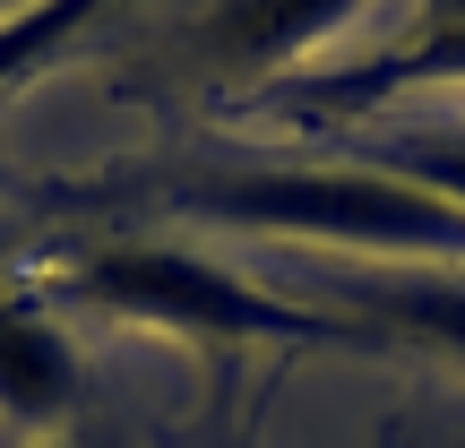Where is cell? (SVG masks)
Returning <instances> with one entry per match:
<instances>
[{
  "instance_id": "2",
  "label": "cell",
  "mask_w": 465,
  "mask_h": 448,
  "mask_svg": "<svg viewBox=\"0 0 465 448\" xmlns=\"http://www.w3.org/2000/svg\"><path fill=\"white\" fill-rule=\"evenodd\" d=\"M69 294L95 302L113 319H138V328H173V336H207V345H336L345 319L328 311H302V302L250 284L242 267L207 259V250H182V242H113L95 259H78Z\"/></svg>"
},
{
  "instance_id": "10",
  "label": "cell",
  "mask_w": 465,
  "mask_h": 448,
  "mask_svg": "<svg viewBox=\"0 0 465 448\" xmlns=\"http://www.w3.org/2000/svg\"><path fill=\"white\" fill-rule=\"evenodd\" d=\"M35 448H69V440H35Z\"/></svg>"
},
{
  "instance_id": "5",
  "label": "cell",
  "mask_w": 465,
  "mask_h": 448,
  "mask_svg": "<svg viewBox=\"0 0 465 448\" xmlns=\"http://www.w3.org/2000/svg\"><path fill=\"white\" fill-rule=\"evenodd\" d=\"M414 86H465V0H449V9L422 35H405L388 61L353 69V78H328L319 95L328 104H371V95H414Z\"/></svg>"
},
{
  "instance_id": "1",
  "label": "cell",
  "mask_w": 465,
  "mask_h": 448,
  "mask_svg": "<svg viewBox=\"0 0 465 448\" xmlns=\"http://www.w3.org/2000/svg\"><path fill=\"white\" fill-rule=\"evenodd\" d=\"M173 207L242 233H293V242H328V250L465 267V207L362 164V155L353 164H284V173H207V182L173 190Z\"/></svg>"
},
{
  "instance_id": "3",
  "label": "cell",
  "mask_w": 465,
  "mask_h": 448,
  "mask_svg": "<svg viewBox=\"0 0 465 448\" xmlns=\"http://www.w3.org/2000/svg\"><path fill=\"white\" fill-rule=\"evenodd\" d=\"M78 405V345L35 294H0V423L52 432Z\"/></svg>"
},
{
  "instance_id": "6",
  "label": "cell",
  "mask_w": 465,
  "mask_h": 448,
  "mask_svg": "<svg viewBox=\"0 0 465 448\" xmlns=\"http://www.w3.org/2000/svg\"><path fill=\"white\" fill-rule=\"evenodd\" d=\"M353 302H362L371 319H388V328H405V336H422V345H440V353L465 363V267H422L414 284L362 276Z\"/></svg>"
},
{
  "instance_id": "4",
  "label": "cell",
  "mask_w": 465,
  "mask_h": 448,
  "mask_svg": "<svg viewBox=\"0 0 465 448\" xmlns=\"http://www.w3.org/2000/svg\"><path fill=\"white\" fill-rule=\"evenodd\" d=\"M362 0H216L190 35L207 69L224 78H250V69H284L293 52H311L319 35H336Z\"/></svg>"
},
{
  "instance_id": "7",
  "label": "cell",
  "mask_w": 465,
  "mask_h": 448,
  "mask_svg": "<svg viewBox=\"0 0 465 448\" xmlns=\"http://www.w3.org/2000/svg\"><path fill=\"white\" fill-rule=\"evenodd\" d=\"M362 164L465 207V121H388L380 138H362Z\"/></svg>"
},
{
  "instance_id": "9",
  "label": "cell",
  "mask_w": 465,
  "mask_h": 448,
  "mask_svg": "<svg viewBox=\"0 0 465 448\" xmlns=\"http://www.w3.org/2000/svg\"><path fill=\"white\" fill-rule=\"evenodd\" d=\"M422 448H465V440H422Z\"/></svg>"
},
{
  "instance_id": "8",
  "label": "cell",
  "mask_w": 465,
  "mask_h": 448,
  "mask_svg": "<svg viewBox=\"0 0 465 448\" xmlns=\"http://www.w3.org/2000/svg\"><path fill=\"white\" fill-rule=\"evenodd\" d=\"M104 9H121V0H35V9L0 17V86L35 78V69H44L61 44H78V35L95 26Z\"/></svg>"
}]
</instances>
